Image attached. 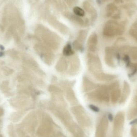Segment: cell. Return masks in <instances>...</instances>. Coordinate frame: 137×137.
<instances>
[{
    "mask_svg": "<svg viewBox=\"0 0 137 137\" xmlns=\"http://www.w3.org/2000/svg\"><path fill=\"white\" fill-rule=\"evenodd\" d=\"M105 33L108 36L122 35L124 31V27L115 21L108 22L105 28Z\"/></svg>",
    "mask_w": 137,
    "mask_h": 137,
    "instance_id": "1",
    "label": "cell"
},
{
    "mask_svg": "<svg viewBox=\"0 0 137 137\" xmlns=\"http://www.w3.org/2000/svg\"><path fill=\"white\" fill-rule=\"evenodd\" d=\"M130 86L128 83L126 81H124V88L123 90V93L121 95V99L120 101L122 102L126 100L127 98V96L130 94Z\"/></svg>",
    "mask_w": 137,
    "mask_h": 137,
    "instance_id": "2",
    "label": "cell"
},
{
    "mask_svg": "<svg viewBox=\"0 0 137 137\" xmlns=\"http://www.w3.org/2000/svg\"><path fill=\"white\" fill-rule=\"evenodd\" d=\"M129 33L137 41V23L133 25L129 31Z\"/></svg>",
    "mask_w": 137,
    "mask_h": 137,
    "instance_id": "3",
    "label": "cell"
},
{
    "mask_svg": "<svg viewBox=\"0 0 137 137\" xmlns=\"http://www.w3.org/2000/svg\"><path fill=\"white\" fill-rule=\"evenodd\" d=\"M73 11L75 15L79 17H84L85 14V12L84 10L79 7L76 6L74 7Z\"/></svg>",
    "mask_w": 137,
    "mask_h": 137,
    "instance_id": "4",
    "label": "cell"
},
{
    "mask_svg": "<svg viewBox=\"0 0 137 137\" xmlns=\"http://www.w3.org/2000/svg\"><path fill=\"white\" fill-rule=\"evenodd\" d=\"M73 52L71 49V46L70 44H68L65 46L64 50H63V54L65 56H70L73 54Z\"/></svg>",
    "mask_w": 137,
    "mask_h": 137,
    "instance_id": "5",
    "label": "cell"
},
{
    "mask_svg": "<svg viewBox=\"0 0 137 137\" xmlns=\"http://www.w3.org/2000/svg\"><path fill=\"white\" fill-rule=\"evenodd\" d=\"M117 7L115 6L114 4H111L107 6V13H108V15L109 16L112 15L113 13L117 10Z\"/></svg>",
    "mask_w": 137,
    "mask_h": 137,
    "instance_id": "6",
    "label": "cell"
},
{
    "mask_svg": "<svg viewBox=\"0 0 137 137\" xmlns=\"http://www.w3.org/2000/svg\"><path fill=\"white\" fill-rule=\"evenodd\" d=\"M121 94V92L120 90H117L114 91L112 93V99L113 101L116 102L118 101L119 98H120Z\"/></svg>",
    "mask_w": 137,
    "mask_h": 137,
    "instance_id": "7",
    "label": "cell"
},
{
    "mask_svg": "<svg viewBox=\"0 0 137 137\" xmlns=\"http://www.w3.org/2000/svg\"><path fill=\"white\" fill-rule=\"evenodd\" d=\"M131 53L132 57L134 59L137 60V48H134Z\"/></svg>",
    "mask_w": 137,
    "mask_h": 137,
    "instance_id": "8",
    "label": "cell"
},
{
    "mask_svg": "<svg viewBox=\"0 0 137 137\" xmlns=\"http://www.w3.org/2000/svg\"><path fill=\"white\" fill-rule=\"evenodd\" d=\"M124 61L126 63V66L127 67H129L131 65V61H130V58L127 54L125 55V56L124 57Z\"/></svg>",
    "mask_w": 137,
    "mask_h": 137,
    "instance_id": "9",
    "label": "cell"
},
{
    "mask_svg": "<svg viewBox=\"0 0 137 137\" xmlns=\"http://www.w3.org/2000/svg\"><path fill=\"white\" fill-rule=\"evenodd\" d=\"M91 109H93L94 111H98L99 109L98 108L94 106H91Z\"/></svg>",
    "mask_w": 137,
    "mask_h": 137,
    "instance_id": "10",
    "label": "cell"
},
{
    "mask_svg": "<svg viewBox=\"0 0 137 137\" xmlns=\"http://www.w3.org/2000/svg\"><path fill=\"white\" fill-rule=\"evenodd\" d=\"M135 101H136V102H137V95H136V98H135Z\"/></svg>",
    "mask_w": 137,
    "mask_h": 137,
    "instance_id": "11",
    "label": "cell"
},
{
    "mask_svg": "<svg viewBox=\"0 0 137 137\" xmlns=\"http://www.w3.org/2000/svg\"><path fill=\"white\" fill-rule=\"evenodd\" d=\"M135 66L137 67V63H135Z\"/></svg>",
    "mask_w": 137,
    "mask_h": 137,
    "instance_id": "12",
    "label": "cell"
}]
</instances>
